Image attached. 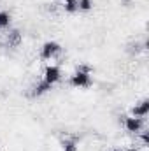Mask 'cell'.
<instances>
[{
    "label": "cell",
    "mask_w": 149,
    "mask_h": 151,
    "mask_svg": "<svg viewBox=\"0 0 149 151\" xmlns=\"http://www.w3.org/2000/svg\"><path fill=\"white\" fill-rule=\"evenodd\" d=\"M69 84L77 90H86L93 86V69L88 63H81L69 76Z\"/></svg>",
    "instance_id": "1"
},
{
    "label": "cell",
    "mask_w": 149,
    "mask_h": 151,
    "mask_svg": "<svg viewBox=\"0 0 149 151\" xmlns=\"http://www.w3.org/2000/svg\"><path fill=\"white\" fill-rule=\"evenodd\" d=\"M62 53H63V47H62V44H60L58 40H46V42H42V46H40L39 56H40V60H44V62H53V60L60 58Z\"/></svg>",
    "instance_id": "2"
},
{
    "label": "cell",
    "mask_w": 149,
    "mask_h": 151,
    "mask_svg": "<svg viewBox=\"0 0 149 151\" xmlns=\"http://www.w3.org/2000/svg\"><path fill=\"white\" fill-rule=\"evenodd\" d=\"M121 125H123V128H125L128 134H132V135H137L140 130H144V128L148 127L146 118H139V116H133V114H125L123 119H121Z\"/></svg>",
    "instance_id": "3"
},
{
    "label": "cell",
    "mask_w": 149,
    "mask_h": 151,
    "mask_svg": "<svg viewBox=\"0 0 149 151\" xmlns=\"http://www.w3.org/2000/svg\"><path fill=\"white\" fill-rule=\"evenodd\" d=\"M40 79H44V81L49 83L51 86H56V84L62 83V79H63V70H62V67L56 65V63H47V65L44 67V70H42V77H40Z\"/></svg>",
    "instance_id": "4"
},
{
    "label": "cell",
    "mask_w": 149,
    "mask_h": 151,
    "mask_svg": "<svg viewBox=\"0 0 149 151\" xmlns=\"http://www.w3.org/2000/svg\"><path fill=\"white\" fill-rule=\"evenodd\" d=\"M53 90H54V86H51V84L46 83L44 79H39L37 83H34L32 88H30V97H32V99H40V97L51 93Z\"/></svg>",
    "instance_id": "5"
},
{
    "label": "cell",
    "mask_w": 149,
    "mask_h": 151,
    "mask_svg": "<svg viewBox=\"0 0 149 151\" xmlns=\"http://www.w3.org/2000/svg\"><path fill=\"white\" fill-rule=\"evenodd\" d=\"M60 148L62 151H79V137L74 134H69L60 139Z\"/></svg>",
    "instance_id": "6"
},
{
    "label": "cell",
    "mask_w": 149,
    "mask_h": 151,
    "mask_svg": "<svg viewBox=\"0 0 149 151\" xmlns=\"http://www.w3.org/2000/svg\"><path fill=\"white\" fill-rule=\"evenodd\" d=\"M23 40V35L18 28H9L5 32V46L7 47H18Z\"/></svg>",
    "instance_id": "7"
},
{
    "label": "cell",
    "mask_w": 149,
    "mask_h": 151,
    "mask_svg": "<svg viewBox=\"0 0 149 151\" xmlns=\"http://www.w3.org/2000/svg\"><path fill=\"white\" fill-rule=\"evenodd\" d=\"M130 114L139 116V118H148V114H149V99L148 97H144L142 100H139V102L130 109Z\"/></svg>",
    "instance_id": "8"
},
{
    "label": "cell",
    "mask_w": 149,
    "mask_h": 151,
    "mask_svg": "<svg viewBox=\"0 0 149 151\" xmlns=\"http://www.w3.org/2000/svg\"><path fill=\"white\" fill-rule=\"evenodd\" d=\"M146 49H148V42H146V40H144V42L132 40V42L126 44V53L132 55V56H137V55H140V53L146 51Z\"/></svg>",
    "instance_id": "9"
},
{
    "label": "cell",
    "mask_w": 149,
    "mask_h": 151,
    "mask_svg": "<svg viewBox=\"0 0 149 151\" xmlns=\"http://www.w3.org/2000/svg\"><path fill=\"white\" fill-rule=\"evenodd\" d=\"M12 25V12L7 9H0V34H5Z\"/></svg>",
    "instance_id": "10"
},
{
    "label": "cell",
    "mask_w": 149,
    "mask_h": 151,
    "mask_svg": "<svg viewBox=\"0 0 149 151\" xmlns=\"http://www.w3.org/2000/svg\"><path fill=\"white\" fill-rule=\"evenodd\" d=\"M95 7V0H77V12H90Z\"/></svg>",
    "instance_id": "11"
},
{
    "label": "cell",
    "mask_w": 149,
    "mask_h": 151,
    "mask_svg": "<svg viewBox=\"0 0 149 151\" xmlns=\"http://www.w3.org/2000/svg\"><path fill=\"white\" fill-rule=\"evenodd\" d=\"M62 7L65 12L75 14L77 12V0H62Z\"/></svg>",
    "instance_id": "12"
},
{
    "label": "cell",
    "mask_w": 149,
    "mask_h": 151,
    "mask_svg": "<svg viewBox=\"0 0 149 151\" xmlns=\"http://www.w3.org/2000/svg\"><path fill=\"white\" fill-rule=\"evenodd\" d=\"M137 137L140 139V144H142L144 148H148V146H149V128H148V127H146L144 130H140V132L137 134Z\"/></svg>",
    "instance_id": "13"
},
{
    "label": "cell",
    "mask_w": 149,
    "mask_h": 151,
    "mask_svg": "<svg viewBox=\"0 0 149 151\" xmlns=\"http://www.w3.org/2000/svg\"><path fill=\"white\" fill-rule=\"evenodd\" d=\"M123 151H140V148L133 144V146H126V148H125V150H123Z\"/></svg>",
    "instance_id": "14"
},
{
    "label": "cell",
    "mask_w": 149,
    "mask_h": 151,
    "mask_svg": "<svg viewBox=\"0 0 149 151\" xmlns=\"http://www.w3.org/2000/svg\"><path fill=\"white\" fill-rule=\"evenodd\" d=\"M107 151H123L121 148H111V150H107Z\"/></svg>",
    "instance_id": "15"
}]
</instances>
